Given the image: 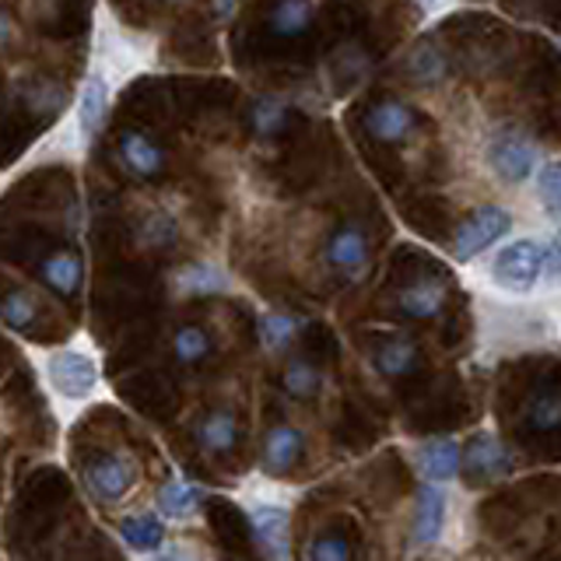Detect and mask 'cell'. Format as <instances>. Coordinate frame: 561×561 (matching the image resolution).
I'll return each mask as SVG.
<instances>
[{
	"label": "cell",
	"instance_id": "1",
	"mask_svg": "<svg viewBox=\"0 0 561 561\" xmlns=\"http://www.w3.org/2000/svg\"><path fill=\"white\" fill-rule=\"evenodd\" d=\"M540 162L543 158H540V145L534 140V134L516 127V123L491 130L484 137V165L502 186L530 183Z\"/></svg>",
	"mask_w": 561,
	"mask_h": 561
},
{
	"label": "cell",
	"instance_id": "2",
	"mask_svg": "<svg viewBox=\"0 0 561 561\" xmlns=\"http://www.w3.org/2000/svg\"><path fill=\"white\" fill-rule=\"evenodd\" d=\"M488 277L505 295H534L543 285V239L523 236L499 245V253L488 263Z\"/></svg>",
	"mask_w": 561,
	"mask_h": 561
},
{
	"label": "cell",
	"instance_id": "3",
	"mask_svg": "<svg viewBox=\"0 0 561 561\" xmlns=\"http://www.w3.org/2000/svg\"><path fill=\"white\" fill-rule=\"evenodd\" d=\"M43 373L49 390L57 393L60 400H88L99 390V362L88 355V351H75V347H64V351H53L43 362Z\"/></svg>",
	"mask_w": 561,
	"mask_h": 561
},
{
	"label": "cell",
	"instance_id": "4",
	"mask_svg": "<svg viewBox=\"0 0 561 561\" xmlns=\"http://www.w3.org/2000/svg\"><path fill=\"white\" fill-rule=\"evenodd\" d=\"M84 488L99 505L113 508L119 502H127V495L140 481V467L130 453H102L92 463L84 467Z\"/></svg>",
	"mask_w": 561,
	"mask_h": 561
},
{
	"label": "cell",
	"instance_id": "5",
	"mask_svg": "<svg viewBox=\"0 0 561 561\" xmlns=\"http://www.w3.org/2000/svg\"><path fill=\"white\" fill-rule=\"evenodd\" d=\"M508 228H513V215L499 204H484L478 210H470L453 236V260L456 263L478 260L481 253H488L491 245H499L508 236Z\"/></svg>",
	"mask_w": 561,
	"mask_h": 561
},
{
	"label": "cell",
	"instance_id": "6",
	"mask_svg": "<svg viewBox=\"0 0 561 561\" xmlns=\"http://www.w3.org/2000/svg\"><path fill=\"white\" fill-rule=\"evenodd\" d=\"M513 470H516L513 453L499 443V435L491 428H478L463 443V478L473 488L499 484L505 478H513Z\"/></svg>",
	"mask_w": 561,
	"mask_h": 561
},
{
	"label": "cell",
	"instance_id": "7",
	"mask_svg": "<svg viewBox=\"0 0 561 561\" xmlns=\"http://www.w3.org/2000/svg\"><path fill=\"white\" fill-rule=\"evenodd\" d=\"M446 516H449V499H446L443 484L421 481L414 491V513H411V526H408L411 551H432L446 534Z\"/></svg>",
	"mask_w": 561,
	"mask_h": 561
},
{
	"label": "cell",
	"instance_id": "8",
	"mask_svg": "<svg viewBox=\"0 0 561 561\" xmlns=\"http://www.w3.org/2000/svg\"><path fill=\"white\" fill-rule=\"evenodd\" d=\"M245 519H250V534L253 543L263 558L274 561H288L291 551V508L280 502H253L245 508Z\"/></svg>",
	"mask_w": 561,
	"mask_h": 561
},
{
	"label": "cell",
	"instance_id": "9",
	"mask_svg": "<svg viewBox=\"0 0 561 561\" xmlns=\"http://www.w3.org/2000/svg\"><path fill=\"white\" fill-rule=\"evenodd\" d=\"M306 453V435L302 428H295L291 421H277V425L267 428L260 446V470L267 478H288V473L302 463Z\"/></svg>",
	"mask_w": 561,
	"mask_h": 561
},
{
	"label": "cell",
	"instance_id": "10",
	"mask_svg": "<svg viewBox=\"0 0 561 561\" xmlns=\"http://www.w3.org/2000/svg\"><path fill=\"white\" fill-rule=\"evenodd\" d=\"M411 463L421 481L449 484L463 473V443L460 438H428L411 449Z\"/></svg>",
	"mask_w": 561,
	"mask_h": 561
},
{
	"label": "cell",
	"instance_id": "11",
	"mask_svg": "<svg viewBox=\"0 0 561 561\" xmlns=\"http://www.w3.org/2000/svg\"><path fill=\"white\" fill-rule=\"evenodd\" d=\"M362 127L368 137L379 140V145H403L417 127V113H414V105L400 99H382L365 113Z\"/></svg>",
	"mask_w": 561,
	"mask_h": 561
},
{
	"label": "cell",
	"instance_id": "12",
	"mask_svg": "<svg viewBox=\"0 0 561 561\" xmlns=\"http://www.w3.org/2000/svg\"><path fill=\"white\" fill-rule=\"evenodd\" d=\"M116 154H119V162L127 165V172L137 175V180H158L169 165L165 148L145 130H123L116 137Z\"/></svg>",
	"mask_w": 561,
	"mask_h": 561
},
{
	"label": "cell",
	"instance_id": "13",
	"mask_svg": "<svg viewBox=\"0 0 561 561\" xmlns=\"http://www.w3.org/2000/svg\"><path fill=\"white\" fill-rule=\"evenodd\" d=\"M323 260L330 271H337L344 277H358L368 263V239L358 228V221H347L341 228H333L327 245H323Z\"/></svg>",
	"mask_w": 561,
	"mask_h": 561
},
{
	"label": "cell",
	"instance_id": "14",
	"mask_svg": "<svg viewBox=\"0 0 561 561\" xmlns=\"http://www.w3.org/2000/svg\"><path fill=\"white\" fill-rule=\"evenodd\" d=\"M169 519L158 513V508H140V513H130L123 516L116 534L123 540V548L130 554H158L162 551V543L169 537Z\"/></svg>",
	"mask_w": 561,
	"mask_h": 561
},
{
	"label": "cell",
	"instance_id": "15",
	"mask_svg": "<svg viewBox=\"0 0 561 561\" xmlns=\"http://www.w3.org/2000/svg\"><path fill=\"white\" fill-rule=\"evenodd\" d=\"M193 443L204 456H225L239 446V417L232 411H207L193 421Z\"/></svg>",
	"mask_w": 561,
	"mask_h": 561
},
{
	"label": "cell",
	"instance_id": "16",
	"mask_svg": "<svg viewBox=\"0 0 561 561\" xmlns=\"http://www.w3.org/2000/svg\"><path fill=\"white\" fill-rule=\"evenodd\" d=\"M172 288L180 298H215V295L232 291V277H228L218 263L197 260L172 274Z\"/></svg>",
	"mask_w": 561,
	"mask_h": 561
},
{
	"label": "cell",
	"instance_id": "17",
	"mask_svg": "<svg viewBox=\"0 0 561 561\" xmlns=\"http://www.w3.org/2000/svg\"><path fill=\"white\" fill-rule=\"evenodd\" d=\"M207 502V491L201 484H193L186 478H169L158 484L154 491V508L162 513L169 523H186L201 513V505Z\"/></svg>",
	"mask_w": 561,
	"mask_h": 561
},
{
	"label": "cell",
	"instance_id": "18",
	"mask_svg": "<svg viewBox=\"0 0 561 561\" xmlns=\"http://www.w3.org/2000/svg\"><path fill=\"white\" fill-rule=\"evenodd\" d=\"M183 239V228H180V218L172 215L165 207H154L148 210L145 218H137L134 225V245L140 253H165V250H175Z\"/></svg>",
	"mask_w": 561,
	"mask_h": 561
},
{
	"label": "cell",
	"instance_id": "19",
	"mask_svg": "<svg viewBox=\"0 0 561 561\" xmlns=\"http://www.w3.org/2000/svg\"><path fill=\"white\" fill-rule=\"evenodd\" d=\"M403 75H408V81L417 84V88L446 84V78H449V53L438 46L435 39H421L408 53V60H403Z\"/></svg>",
	"mask_w": 561,
	"mask_h": 561
},
{
	"label": "cell",
	"instance_id": "20",
	"mask_svg": "<svg viewBox=\"0 0 561 561\" xmlns=\"http://www.w3.org/2000/svg\"><path fill=\"white\" fill-rule=\"evenodd\" d=\"M393 306L408 316V320H435L446 306V285L435 277L411 280V285H403L393 295Z\"/></svg>",
	"mask_w": 561,
	"mask_h": 561
},
{
	"label": "cell",
	"instance_id": "21",
	"mask_svg": "<svg viewBox=\"0 0 561 561\" xmlns=\"http://www.w3.org/2000/svg\"><path fill=\"white\" fill-rule=\"evenodd\" d=\"M39 280L60 298H75L84 280V263L78 250H53L39 260Z\"/></svg>",
	"mask_w": 561,
	"mask_h": 561
},
{
	"label": "cell",
	"instance_id": "22",
	"mask_svg": "<svg viewBox=\"0 0 561 561\" xmlns=\"http://www.w3.org/2000/svg\"><path fill=\"white\" fill-rule=\"evenodd\" d=\"M105 113H110V81L95 70L78 95V134H81L84 145L88 140H95L99 130L105 127Z\"/></svg>",
	"mask_w": 561,
	"mask_h": 561
},
{
	"label": "cell",
	"instance_id": "23",
	"mask_svg": "<svg viewBox=\"0 0 561 561\" xmlns=\"http://www.w3.org/2000/svg\"><path fill=\"white\" fill-rule=\"evenodd\" d=\"M298 330H302V320L288 309H267V312H260V320H256V337L267 355H285L295 344Z\"/></svg>",
	"mask_w": 561,
	"mask_h": 561
},
{
	"label": "cell",
	"instance_id": "24",
	"mask_svg": "<svg viewBox=\"0 0 561 561\" xmlns=\"http://www.w3.org/2000/svg\"><path fill=\"white\" fill-rule=\"evenodd\" d=\"M288 123V102L280 95H256L245 110V130L253 140H274Z\"/></svg>",
	"mask_w": 561,
	"mask_h": 561
},
{
	"label": "cell",
	"instance_id": "25",
	"mask_svg": "<svg viewBox=\"0 0 561 561\" xmlns=\"http://www.w3.org/2000/svg\"><path fill=\"white\" fill-rule=\"evenodd\" d=\"M417 365H421V351L411 337L382 341L373 355V368L382 379H403V376H411Z\"/></svg>",
	"mask_w": 561,
	"mask_h": 561
},
{
	"label": "cell",
	"instance_id": "26",
	"mask_svg": "<svg viewBox=\"0 0 561 561\" xmlns=\"http://www.w3.org/2000/svg\"><path fill=\"white\" fill-rule=\"evenodd\" d=\"M312 0H274V8L267 11V28L271 35H280V39H298V35L312 28Z\"/></svg>",
	"mask_w": 561,
	"mask_h": 561
},
{
	"label": "cell",
	"instance_id": "27",
	"mask_svg": "<svg viewBox=\"0 0 561 561\" xmlns=\"http://www.w3.org/2000/svg\"><path fill=\"white\" fill-rule=\"evenodd\" d=\"M280 390L291 400H316L323 393V368L309 358H288L280 368Z\"/></svg>",
	"mask_w": 561,
	"mask_h": 561
},
{
	"label": "cell",
	"instance_id": "28",
	"mask_svg": "<svg viewBox=\"0 0 561 561\" xmlns=\"http://www.w3.org/2000/svg\"><path fill=\"white\" fill-rule=\"evenodd\" d=\"M530 183L543 215L551 221H561V158H543Z\"/></svg>",
	"mask_w": 561,
	"mask_h": 561
},
{
	"label": "cell",
	"instance_id": "29",
	"mask_svg": "<svg viewBox=\"0 0 561 561\" xmlns=\"http://www.w3.org/2000/svg\"><path fill=\"white\" fill-rule=\"evenodd\" d=\"M523 421L534 432H554V428H561V390H554V386H543V390H537L530 400H526Z\"/></svg>",
	"mask_w": 561,
	"mask_h": 561
},
{
	"label": "cell",
	"instance_id": "30",
	"mask_svg": "<svg viewBox=\"0 0 561 561\" xmlns=\"http://www.w3.org/2000/svg\"><path fill=\"white\" fill-rule=\"evenodd\" d=\"M210 351H215V341L201 323H186L172 333V358L180 365H201L210 358Z\"/></svg>",
	"mask_w": 561,
	"mask_h": 561
},
{
	"label": "cell",
	"instance_id": "31",
	"mask_svg": "<svg viewBox=\"0 0 561 561\" xmlns=\"http://www.w3.org/2000/svg\"><path fill=\"white\" fill-rule=\"evenodd\" d=\"M0 316H4V327L14 333H28L39 320V302L28 288H11L4 295V306H0Z\"/></svg>",
	"mask_w": 561,
	"mask_h": 561
},
{
	"label": "cell",
	"instance_id": "32",
	"mask_svg": "<svg viewBox=\"0 0 561 561\" xmlns=\"http://www.w3.org/2000/svg\"><path fill=\"white\" fill-rule=\"evenodd\" d=\"M351 554H355V548L347 543V537L344 534H333V530L316 534L306 543V558H312V561H347Z\"/></svg>",
	"mask_w": 561,
	"mask_h": 561
},
{
	"label": "cell",
	"instance_id": "33",
	"mask_svg": "<svg viewBox=\"0 0 561 561\" xmlns=\"http://www.w3.org/2000/svg\"><path fill=\"white\" fill-rule=\"evenodd\" d=\"M543 280L561 288V221H554L551 232L543 236Z\"/></svg>",
	"mask_w": 561,
	"mask_h": 561
},
{
	"label": "cell",
	"instance_id": "34",
	"mask_svg": "<svg viewBox=\"0 0 561 561\" xmlns=\"http://www.w3.org/2000/svg\"><path fill=\"white\" fill-rule=\"evenodd\" d=\"M242 0H210V18H215V25H232V18L239 14Z\"/></svg>",
	"mask_w": 561,
	"mask_h": 561
},
{
	"label": "cell",
	"instance_id": "35",
	"mask_svg": "<svg viewBox=\"0 0 561 561\" xmlns=\"http://www.w3.org/2000/svg\"><path fill=\"white\" fill-rule=\"evenodd\" d=\"M148 4H175V0H148Z\"/></svg>",
	"mask_w": 561,
	"mask_h": 561
},
{
	"label": "cell",
	"instance_id": "36",
	"mask_svg": "<svg viewBox=\"0 0 561 561\" xmlns=\"http://www.w3.org/2000/svg\"><path fill=\"white\" fill-rule=\"evenodd\" d=\"M421 4H428V8H435V4H443V0H421Z\"/></svg>",
	"mask_w": 561,
	"mask_h": 561
}]
</instances>
